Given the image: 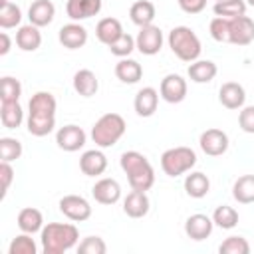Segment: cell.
Instances as JSON below:
<instances>
[{
    "label": "cell",
    "instance_id": "obj_1",
    "mask_svg": "<svg viewBox=\"0 0 254 254\" xmlns=\"http://www.w3.org/2000/svg\"><path fill=\"white\" fill-rule=\"evenodd\" d=\"M56 97L50 91H36L28 101V133L34 137H46L56 127Z\"/></svg>",
    "mask_w": 254,
    "mask_h": 254
},
{
    "label": "cell",
    "instance_id": "obj_2",
    "mask_svg": "<svg viewBox=\"0 0 254 254\" xmlns=\"http://www.w3.org/2000/svg\"><path fill=\"white\" fill-rule=\"evenodd\" d=\"M40 240L44 254H64L79 244V230L71 222H48L40 232Z\"/></svg>",
    "mask_w": 254,
    "mask_h": 254
},
{
    "label": "cell",
    "instance_id": "obj_3",
    "mask_svg": "<svg viewBox=\"0 0 254 254\" xmlns=\"http://www.w3.org/2000/svg\"><path fill=\"white\" fill-rule=\"evenodd\" d=\"M119 165L127 175V181L133 190H149L155 185V169L149 159L139 151H125L121 153Z\"/></svg>",
    "mask_w": 254,
    "mask_h": 254
},
{
    "label": "cell",
    "instance_id": "obj_4",
    "mask_svg": "<svg viewBox=\"0 0 254 254\" xmlns=\"http://www.w3.org/2000/svg\"><path fill=\"white\" fill-rule=\"evenodd\" d=\"M127 131V123L119 113H105L101 115L91 127V141L99 149L113 147Z\"/></svg>",
    "mask_w": 254,
    "mask_h": 254
},
{
    "label": "cell",
    "instance_id": "obj_5",
    "mask_svg": "<svg viewBox=\"0 0 254 254\" xmlns=\"http://www.w3.org/2000/svg\"><path fill=\"white\" fill-rule=\"evenodd\" d=\"M169 48L171 52L181 60V62H194L198 60L200 52H202V46H200V40L198 36L194 34L192 28L189 26H175L171 32H169Z\"/></svg>",
    "mask_w": 254,
    "mask_h": 254
},
{
    "label": "cell",
    "instance_id": "obj_6",
    "mask_svg": "<svg viewBox=\"0 0 254 254\" xmlns=\"http://www.w3.org/2000/svg\"><path fill=\"white\" fill-rule=\"evenodd\" d=\"M196 165V153L190 147H171L161 155V169L167 177H181Z\"/></svg>",
    "mask_w": 254,
    "mask_h": 254
},
{
    "label": "cell",
    "instance_id": "obj_7",
    "mask_svg": "<svg viewBox=\"0 0 254 254\" xmlns=\"http://www.w3.org/2000/svg\"><path fill=\"white\" fill-rule=\"evenodd\" d=\"M60 212L71 222H83L91 216V204L81 194H65L58 202Z\"/></svg>",
    "mask_w": 254,
    "mask_h": 254
},
{
    "label": "cell",
    "instance_id": "obj_8",
    "mask_svg": "<svg viewBox=\"0 0 254 254\" xmlns=\"http://www.w3.org/2000/svg\"><path fill=\"white\" fill-rule=\"evenodd\" d=\"M163 30L155 24H149V26H143L139 28V34L135 36V46L137 50L143 54V56H155L161 52L163 48Z\"/></svg>",
    "mask_w": 254,
    "mask_h": 254
},
{
    "label": "cell",
    "instance_id": "obj_9",
    "mask_svg": "<svg viewBox=\"0 0 254 254\" xmlns=\"http://www.w3.org/2000/svg\"><path fill=\"white\" fill-rule=\"evenodd\" d=\"M254 42V20L250 16L228 18V44L248 46Z\"/></svg>",
    "mask_w": 254,
    "mask_h": 254
},
{
    "label": "cell",
    "instance_id": "obj_10",
    "mask_svg": "<svg viewBox=\"0 0 254 254\" xmlns=\"http://www.w3.org/2000/svg\"><path fill=\"white\" fill-rule=\"evenodd\" d=\"M85 141H87V135H85V131H83L79 125L69 123V125H64V127H60V129L56 131V143H58V147H60L62 151H65V153H75V151H79V149L85 145Z\"/></svg>",
    "mask_w": 254,
    "mask_h": 254
},
{
    "label": "cell",
    "instance_id": "obj_11",
    "mask_svg": "<svg viewBox=\"0 0 254 254\" xmlns=\"http://www.w3.org/2000/svg\"><path fill=\"white\" fill-rule=\"evenodd\" d=\"M228 135L222 129H206L198 137V147L208 157H220L228 151Z\"/></svg>",
    "mask_w": 254,
    "mask_h": 254
},
{
    "label": "cell",
    "instance_id": "obj_12",
    "mask_svg": "<svg viewBox=\"0 0 254 254\" xmlns=\"http://www.w3.org/2000/svg\"><path fill=\"white\" fill-rule=\"evenodd\" d=\"M187 79L179 73H167L161 79L159 85V95L161 99H165L167 103H181L187 97Z\"/></svg>",
    "mask_w": 254,
    "mask_h": 254
},
{
    "label": "cell",
    "instance_id": "obj_13",
    "mask_svg": "<svg viewBox=\"0 0 254 254\" xmlns=\"http://www.w3.org/2000/svg\"><path fill=\"white\" fill-rule=\"evenodd\" d=\"M91 196L99 204H115L121 198V185L115 179L103 177L91 187Z\"/></svg>",
    "mask_w": 254,
    "mask_h": 254
},
{
    "label": "cell",
    "instance_id": "obj_14",
    "mask_svg": "<svg viewBox=\"0 0 254 254\" xmlns=\"http://www.w3.org/2000/svg\"><path fill=\"white\" fill-rule=\"evenodd\" d=\"M58 40L67 50H79L87 44V30L79 22H69V24L60 28Z\"/></svg>",
    "mask_w": 254,
    "mask_h": 254
},
{
    "label": "cell",
    "instance_id": "obj_15",
    "mask_svg": "<svg viewBox=\"0 0 254 254\" xmlns=\"http://www.w3.org/2000/svg\"><path fill=\"white\" fill-rule=\"evenodd\" d=\"M212 228H214V222H212V216H206V214H190L187 220H185V232L190 240L194 242H200L204 238H208L212 234Z\"/></svg>",
    "mask_w": 254,
    "mask_h": 254
},
{
    "label": "cell",
    "instance_id": "obj_16",
    "mask_svg": "<svg viewBox=\"0 0 254 254\" xmlns=\"http://www.w3.org/2000/svg\"><path fill=\"white\" fill-rule=\"evenodd\" d=\"M218 101L226 109H242L246 103V91L238 81H226L218 89Z\"/></svg>",
    "mask_w": 254,
    "mask_h": 254
},
{
    "label": "cell",
    "instance_id": "obj_17",
    "mask_svg": "<svg viewBox=\"0 0 254 254\" xmlns=\"http://www.w3.org/2000/svg\"><path fill=\"white\" fill-rule=\"evenodd\" d=\"M101 6H103L101 0H67L65 14L69 16L71 22H81L91 16H97L101 12Z\"/></svg>",
    "mask_w": 254,
    "mask_h": 254
},
{
    "label": "cell",
    "instance_id": "obj_18",
    "mask_svg": "<svg viewBox=\"0 0 254 254\" xmlns=\"http://www.w3.org/2000/svg\"><path fill=\"white\" fill-rule=\"evenodd\" d=\"M105 169H107V157L103 155L101 149L83 151V155L79 157V171L85 177H99L105 173Z\"/></svg>",
    "mask_w": 254,
    "mask_h": 254
},
{
    "label": "cell",
    "instance_id": "obj_19",
    "mask_svg": "<svg viewBox=\"0 0 254 254\" xmlns=\"http://www.w3.org/2000/svg\"><path fill=\"white\" fill-rule=\"evenodd\" d=\"M151 208V200L145 190H131L123 200V212L129 218H143Z\"/></svg>",
    "mask_w": 254,
    "mask_h": 254
},
{
    "label": "cell",
    "instance_id": "obj_20",
    "mask_svg": "<svg viewBox=\"0 0 254 254\" xmlns=\"http://www.w3.org/2000/svg\"><path fill=\"white\" fill-rule=\"evenodd\" d=\"M159 91L155 87H143L137 91L135 95V101H133V107H135V113L139 117H151L155 115L157 111V105H159Z\"/></svg>",
    "mask_w": 254,
    "mask_h": 254
},
{
    "label": "cell",
    "instance_id": "obj_21",
    "mask_svg": "<svg viewBox=\"0 0 254 254\" xmlns=\"http://www.w3.org/2000/svg\"><path fill=\"white\" fill-rule=\"evenodd\" d=\"M54 16H56V6L50 0H34L32 6L28 8V20L38 28L50 26L54 22Z\"/></svg>",
    "mask_w": 254,
    "mask_h": 254
},
{
    "label": "cell",
    "instance_id": "obj_22",
    "mask_svg": "<svg viewBox=\"0 0 254 254\" xmlns=\"http://www.w3.org/2000/svg\"><path fill=\"white\" fill-rule=\"evenodd\" d=\"M216 73H218V67L210 60H194L187 69L189 79L194 83H210L216 77Z\"/></svg>",
    "mask_w": 254,
    "mask_h": 254
},
{
    "label": "cell",
    "instance_id": "obj_23",
    "mask_svg": "<svg viewBox=\"0 0 254 254\" xmlns=\"http://www.w3.org/2000/svg\"><path fill=\"white\" fill-rule=\"evenodd\" d=\"M16 46L22 52H36L42 46V32L38 26L34 24H26V26H18L16 32Z\"/></svg>",
    "mask_w": 254,
    "mask_h": 254
},
{
    "label": "cell",
    "instance_id": "obj_24",
    "mask_svg": "<svg viewBox=\"0 0 254 254\" xmlns=\"http://www.w3.org/2000/svg\"><path fill=\"white\" fill-rule=\"evenodd\" d=\"M73 89L81 97H93L99 89V79L91 69H77L73 73Z\"/></svg>",
    "mask_w": 254,
    "mask_h": 254
},
{
    "label": "cell",
    "instance_id": "obj_25",
    "mask_svg": "<svg viewBox=\"0 0 254 254\" xmlns=\"http://www.w3.org/2000/svg\"><path fill=\"white\" fill-rule=\"evenodd\" d=\"M115 75L121 83H127V85H133L137 83L141 77H143V67L137 60H131V58H121L117 64H115Z\"/></svg>",
    "mask_w": 254,
    "mask_h": 254
},
{
    "label": "cell",
    "instance_id": "obj_26",
    "mask_svg": "<svg viewBox=\"0 0 254 254\" xmlns=\"http://www.w3.org/2000/svg\"><path fill=\"white\" fill-rule=\"evenodd\" d=\"M95 36H97V40L101 44L111 46L117 38L123 36V26H121V22L117 18H111V16L109 18H101L97 22V26H95Z\"/></svg>",
    "mask_w": 254,
    "mask_h": 254
},
{
    "label": "cell",
    "instance_id": "obj_27",
    "mask_svg": "<svg viewBox=\"0 0 254 254\" xmlns=\"http://www.w3.org/2000/svg\"><path fill=\"white\" fill-rule=\"evenodd\" d=\"M16 224L22 232H28V234H36V232H42L44 228V216L38 208L34 206H26L18 212V218H16Z\"/></svg>",
    "mask_w": 254,
    "mask_h": 254
},
{
    "label": "cell",
    "instance_id": "obj_28",
    "mask_svg": "<svg viewBox=\"0 0 254 254\" xmlns=\"http://www.w3.org/2000/svg\"><path fill=\"white\" fill-rule=\"evenodd\" d=\"M155 16H157V8H155V4H153L151 0H137V2L131 4V8H129V18H131V22H133L135 26H139V28L153 24Z\"/></svg>",
    "mask_w": 254,
    "mask_h": 254
},
{
    "label": "cell",
    "instance_id": "obj_29",
    "mask_svg": "<svg viewBox=\"0 0 254 254\" xmlns=\"http://www.w3.org/2000/svg\"><path fill=\"white\" fill-rule=\"evenodd\" d=\"M208 190H210V181L204 173L192 171L190 175L185 177V192L190 198H202L208 194Z\"/></svg>",
    "mask_w": 254,
    "mask_h": 254
},
{
    "label": "cell",
    "instance_id": "obj_30",
    "mask_svg": "<svg viewBox=\"0 0 254 254\" xmlns=\"http://www.w3.org/2000/svg\"><path fill=\"white\" fill-rule=\"evenodd\" d=\"M232 196L240 204L254 202V175H242L232 185Z\"/></svg>",
    "mask_w": 254,
    "mask_h": 254
},
{
    "label": "cell",
    "instance_id": "obj_31",
    "mask_svg": "<svg viewBox=\"0 0 254 254\" xmlns=\"http://www.w3.org/2000/svg\"><path fill=\"white\" fill-rule=\"evenodd\" d=\"M0 119H2V125L6 129H18L24 121V109H22L20 101L2 103L0 105Z\"/></svg>",
    "mask_w": 254,
    "mask_h": 254
},
{
    "label": "cell",
    "instance_id": "obj_32",
    "mask_svg": "<svg viewBox=\"0 0 254 254\" xmlns=\"http://www.w3.org/2000/svg\"><path fill=\"white\" fill-rule=\"evenodd\" d=\"M20 22H22L20 6L10 2V0H0V28L10 30V28L20 26Z\"/></svg>",
    "mask_w": 254,
    "mask_h": 254
},
{
    "label": "cell",
    "instance_id": "obj_33",
    "mask_svg": "<svg viewBox=\"0 0 254 254\" xmlns=\"http://www.w3.org/2000/svg\"><path fill=\"white\" fill-rule=\"evenodd\" d=\"M246 6L248 4L244 0H222V2H214L212 12L214 16H220V18H236L246 14Z\"/></svg>",
    "mask_w": 254,
    "mask_h": 254
},
{
    "label": "cell",
    "instance_id": "obj_34",
    "mask_svg": "<svg viewBox=\"0 0 254 254\" xmlns=\"http://www.w3.org/2000/svg\"><path fill=\"white\" fill-rule=\"evenodd\" d=\"M212 222L222 230H230L238 224V212L228 204H220L212 212Z\"/></svg>",
    "mask_w": 254,
    "mask_h": 254
},
{
    "label": "cell",
    "instance_id": "obj_35",
    "mask_svg": "<svg viewBox=\"0 0 254 254\" xmlns=\"http://www.w3.org/2000/svg\"><path fill=\"white\" fill-rule=\"evenodd\" d=\"M20 95H22V83L12 75H4L0 81V101L2 103L20 101Z\"/></svg>",
    "mask_w": 254,
    "mask_h": 254
},
{
    "label": "cell",
    "instance_id": "obj_36",
    "mask_svg": "<svg viewBox=\"0 0 254 254\" xmlns=\"http://www.w3.org/2000/svg\"><path fill=\"white\" fill-rule=\"evenodd\" d=\"M36 252H38V246H36L32 234H28V232L18 234L8 246V254H36Z\"/></svg>",
    "mask_w": 254,
    "mask_h": 254
},
{
    "label": "cell",
    "instance_id": "obj_37",
    "mask_svg": "<svg viewBox=\"0 0 254 254\" xmlns=\"http://www.w3.org/2000/svg\"><path fill=\"white\" fill-rule=\"evenodd\" d=\"M22 143L14 137H2L0 139V159L6 163H12L22 157Z\"/></svg>",
    "mask_w": 254,
    "mask_h": 254
},
{
    "label": "cell",
    "instance_id": "obj_38",
    "mask_svg": "<svg viewBox=\"0 0 254 254\" xmlns=\"http://www.w3.org/2000/svg\"><path fill=\"white\" fill-rule=\"evenodd\" d=\"M220 254H248L250 252V244L244 236H228L222 240V244L218 246Z\"/></svg>",
    "mask_w": 254,
    "mask_h": 254
},
{
    "label": "cell",
    "instance_id": "obj_39",
    "mask_svg": "<svg viewBox=\"0 0 254 254\" xmlns=\"http://www.w3.org/2000/svg\"><path fill=\"white\" fill-rule=\"evenodd\" d=\"M109 48V52L113 54V56H117L119 60L121 58H129L131 54H133V50H137V46H135V38L131 36V34H125L123 32V36L121 38H117L111 46H107Z\"/></svg>",
    "mask_w": 254,
    "mask_h": 254
},
{
    "label": "cell",
    "instance_id": "obj_40",
    "mask_svg": "<svg viewBox=\"0 0 254 254\" xmlns=\"http://www.w3.org/2000/svg\"><path fill=\"white\" fill-rule=\"evenodd\" d=\"M77 252L79 254H105L107 252V244L99 236H87L77 244Z\"/></svg>",
    "mask_w": 254,
    "mask_h": 254
},
{
    "label": "cell",
    "instance_id": "obj_41",
    "mask_svg": "<svg viewBox=\"0 0 254 254\" xmlns=\"http://www.w3.org/2000/svg\"><path fill=\"white\" fill-rule=\"evenodd\" d=\"M208 32H210L212 40H216L220 44H228V18L214 16L208 24Z\"/></svg>",
    "mask_w": 254,
    "mask_h": 254
},
{
    "label": "cell",
    "instance_id": "obj_42",
    "mask_svg": "<svg viewBox=\"0 0 254 254\" xmlns=\"http://www.w3.org/2000/svg\"><path fill=\"white\" fill-rule=\"evenodd\" d=\"M238 125L244 133L254 135V105H244L238 113Z\"/></svg>",
    "mask_w": 254,
    "mask_h": 254
},
{
    "label": "cell",
    "instance_id": "obj_43",
    "mask_svg": "<svg viewBox=\"0 0 254 254\" xmlns=\"http://www.w3.org/2000/svg\"><path fill=\"white\" fill-rule=\"evenodd\" d=\"M0 179H2V198H4L6 192L10 190L12 181H14V169H12V165L6 163V161L0 163Z\"/></svg>",
    "mask_w": 254,
    "mask_h": 254
},
{
    "label": "cell",
    "instance_id": "obj_44",
    "mask_svg": "<svg viewBox=\"0 0 254 254\" xmlns=\"http://www.w3.org/2000/svg\"><path fill=\"white\" fill-rule=\"evenodd\" d=\"M185 14H200L206 8V0H177Z\"/></svg>",
    "mask_w": 254,
    "mask_h": 254
},
{
    "label": "cell",
    "instance_id": "obj_45",
    "mask_svg": "<svg viewBox=\"0 0 254 254\" xmlns=\"http://www.w3.org/2000/svg\"><path fill=\"white\" fill-rule=\"evenodd\" d=\"M10 48H12V40L6 32H2L0 34V56H6L10 52Z\"/></svg>",
    "mask_w": 254,
    "mask_h": 254
},
{
    "label": "cell",
    "instance_id": "obj_46",
    "mask_svg": "<svg viewBox=\"0 0 254 254\" xmlns=\"http://www.w3.org/2000/svg\"><path fill=\"white\" fill-rule=\"evenodd\" d=\"M244 2H246L248 6H254V0H244Z\"/></svg>",
    "mask_w": 254,
    "mask_h": 254
},
{
    "label": "cell",
    "instance_id": "obj_47",
    "mask_svg": "<svg viewBox=\"0 0 254 254\" xmlns=\"http://www.w3.org/2000/svg\"><path fill=\"white\" fill-rule=\"evenodd\" d=\"M214 2H222V0H214Z\"/></svg>",
    "mask_w": 254,
    "mask_h": 254
}]
</instances>
